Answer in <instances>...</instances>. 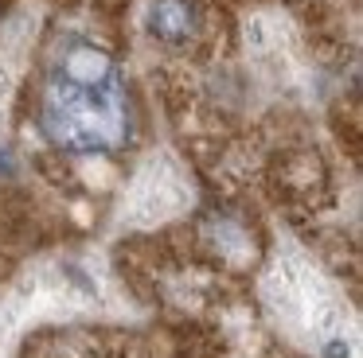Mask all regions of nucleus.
I'll return each mask as SVG.
<instances>
[{
  "instance_id": "nucleus-1",
  "label": "nucleus",
  "mask_w": 363,
  "mask_h": 358,
  "mask_svg": "<svg viewBox=\"0 0 363 358\" xmlns=\"http://www.w3.org/2000/svg\"><path fill=\"white\" fill-rule=\"evenodd\" d=\"M55 78H63V82H71V86H82V90H102V86L121 82L113 59L94 43H71L67 47L63 59H59Z\"/></svg>"
},
{
  "instance_id": "nucleus-2",
  "label": "nucleus",
  "mask_w": 363,
  "mask_h": 358,
  "mask_svg": "<svg viewBox=\"0 0 363 358\" xmlns=\"http://www.w3.org/2000/svg\"><path fill=\"white\" fill-rule=\"evenodd\" d=\"M149 35L168 47H188L199 31V8L191 0H152L149 4Z\"/></svg>"
}]
</instances>
